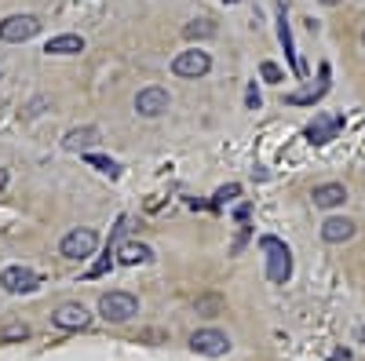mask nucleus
<instances>
[{
    "label": "nucleus",
    "instance_id": "6e6552de",
    "mask_svg": "<svg viewBox=\"0 0 365 361\" xmlns=\"http://www.w3.org/2000/svg\"><path fill=\"white\" fill-rule=\"evenodd\" d=\"M91 314L84 303H63L55 314H51V325L55 328H63V333H77V328H88Z\"/></svg>",
    "mask_w": 365,
    "mask_h": 361
},
{
    "label": "nucleus",
    "instance_id": "ddd939ff",
    "mask_svg": "<svg viewBox=\"0 0 365 361\" xmlns=\"http://www.w3.org/2000/svg\"><path fill=\"white\" fill-rule=\"evenodd\" d=\"M311 197L318 208H340L347 201V190H344V183H322V187H314Z\"/></svg>",
    "mask_w": 365,
    "mask_h": 361
},
{
    "label": "nucleus",
    "instance_id": "f257e3e1",
    "mask_svg": "<svg viewBox=\"0 0 365 361\" xmlns=\"http://www.w3.org/2000/svg\"><path fill=\"white\" fill-rule=\"evenodd\" d=\"M259 248L267 252V281L270 285H285L292 278V252H289V245L267 234V237H259Z\"/></svg>",
    "mask_w": 365,
    "mask_h": 361
},
{
    "label": "nucleus",
    "instance_id": "aec40b11",
    "mask_svg": "<svg viewBox=\"0 0 365 361\" xmlns=\"http://www.w3.org/2000/svg\"><path fill=\"white\" fill-rule=\"evenodd\" d=\"M26 336H29V325H22V321H11L4 333H0V340H4V343H15V340H26Z\"/></svg>",
    "mask_w": 365,
    "mask_h": 361
},
{
    "label": "nucleus",
    "instance_id": "bb28decb",
    "mask_svg": "<svg viewBox=\"0 0 365 361\" xmlns=\"http://www.w3.org/2000/svg\"><path fill=\"white\" fill-rule=\"evenodd\" d=\"M358 340H365V328H358Z\"/></svg>",
    "mask_w": 365,
    "mask_h": 361
},
{
    "label": "nucleus",
    "instance_id": "b1692460",
    "mask_svg": "<svg viewBox=\"0 0 365 361\" xmlns=\"http://www.w3.org/2000/svg\"><path fill=\"white\" fill-rule=\"evenodd\" d=\"M110 266H113V259H110V252H106V256H103V259H99L96 266H91V270H88V278H103V274H106V270H110Z\"/></svg>",
    "mask_w": 365,
    "mask_h": 361
},
{
    "label": "nucleus",
    "instance_id": "dca6fc26",
    "mask_svg": "<svg viewBox=\"0 0 365 361\" xmlns=\"http://www.w3.org/2000/svg\"><path fill=\"white\" fill-rule=\"evenodd\" d=\"M99 142V128H73V132H66V139H63V146L66 150H88V146H96Z\"/></svg>",
    "mask_w": 365,
    "mask_h": 361
},
{
    "label": "nucleus",
    "instance_id": "9b49d317",
    "mask_svg": "<svg viewBox=\"0 0 365 361\" xmlns=\"http://www.w3.org/2000/svg\"><path fill=\"white\" fill-rule=\"evenodd\" d=\"M351 237H354V223L347 216H329L322 223V241H329V245H344Z\"/></svg>",
    "mask_w": 365,
    "mask_h": 361
},
{
    "label": "nucleus",
    "instance_id": "5701e85b",
    "mask_svg": "<svg viewBox=\"0 0 365 361\" xmlns=\"http://www.w3.org/2000/svg\"><path fill=\"white\" fill-rule=\"evenodd\" d=\"M259 73H263V80H270V84H282V80H285L282 66H274V63H263V66H259Z\"/></svg>",
    "mask_w": 365,
    "mask_h": 361
},
{
    "label": "nucleus",
    "instance_id": "a878e982",
    "mask_svg": "<svg viewBox=\"0 0 365 361\" xmlns=\"http://www.w3.org/2000/svg\"><path fill=\"white\" fill-rule=\"evenodd\" d=\"M4 183H8V168H0V190H4Z\"/></svg>",
    "mask_w": 365,
    "mask_h": 361
},
{
    "label": "nucleus",
    "instance_id": "f8f14e48",
    "mask_svg": "<svg viewBox=\"0 0 365 361\" xmlns=\"http://www.w3.org/2000/svg\"><path fill=\"white\" fill-rule=\"evenodd\" d=\"M278 41L285 44V58H289V70H292L296 77H303V63H299V55H296V48H292V29H289L285 8H282V15H278Z\"/></svg>",
    "mask_w": 365,
    "mask_h": 361
},
{
    "label": "nucleus",
    "instance_id": "423d86ee",
    "mask_svg": "<svg viewBox=\"0 0 365 361\" xmlns=\"http://www.w3.org/2000/svg\"><path fill=\"white\" fill-rule=\"evenodd\" d=\"M212 70V58H208V51H201V48H194V51H179L175 58H172V73L175 77H190V80H197V77H205Z\"/></svg>",
    "mask_w": 365,
    "mask_h": 361
},
{
    "label": "nucleus",
    "instance_id": "c85d7f7f",
    "mask_svg": "<svg viewBox=\"0 0 365 361\" xmlns=\"http://www.w3.org/2000/svg\"><path fill=\"white\" fill-rule=\"evenodd\" d=\"M361 44H365V33H361Z\"/></svg>",
    "mask_w": 365,
    "mask_h": 361
},
{
    "label": "nucleus",
    "instance_id": "412c9836",
    "mask_svg": "<svg viewBox=\"0 0 365 361\" xmlns=\"http://www.w3.org/2000/svg\"><path fill=\"white\" fill-rule=\"evenodd\" d=\"M220 307H223L220 295H201V299H197V314H205V318H216Z\"/></svg>",
    "mask_w": 365,
    "mask_h": 361
},
{
    "label": "nucleus",
    "instance_id": "39448f33",
    "mask_svg": "<svg viewBox=\"0 0 365 361\" xmlns=\"http://www.w3.org/2000/svg\"><path fill=\"white\" fill-rule=\"evenodd\" d=\"M340 128H344V113H332V110L314 113V120L307 125V142L325 146V142H332V139L340 135Z\"/></svg>",
    "mask_w": 365,
    "mask_h": 361
},
{
    "label": "nucleus",
    "instance_id": "4be33fe9",
    "mask_svg": "<svg viewBox=\"0 0 365 361\" xmlns=\"http://www.w3.org/2000/svg\"><path fill=\"white\" fill-rule=\"evenodd\" d=\"M237 194H241V187H237V183H230V187H223V190H220L216 197H212V208H223V204H230V201H234Z\"/></svg>",
    "mask_w": 365,
    "mask_h": 361
},
{
    "label": "nucleus",
    "instance_id": "9d476101",
    "mask_svg": "<svg viewBox=\"0 0 365 361\" xmlns=\"http://www.w3.org/2000/svg\"><path fill=\"white\" fill-rule=\"evenodd\" d=\"M135 110H139V117H161L168 110V92L165 88H143L135 95Z\"/></svg>",
    "mask_w": 365,
    "mask_h": 361
},
{
    "label": "nucleus",
    "instance_id": "a211bd4d",
    "mask_svg": "<svg viewBox=\"0 0 365 361\" xmlns=\"http://www.w3.org/2000/svg\"><path fill=\"white\" fill-rule=\"evenodd\" d=\"M212 33H216V22H208V19L182 26V37H190V41H197V37H212Z\"/></svg>",
    "mask_w": 365,
    "mask_h": 361
},
{
    "label": "nucleus",
    "instance_id": "6ab92c4d",
    "mask_svg": "<svg viewBox=\"0 0 365 361\" xmlns=\"http://www.w3.org/2000/svg\"><path fill=\"white\" fill-rule=\"evenodd\" d=\"M84 161H88L91 168L106 172L110 179H117V175H120V164H117V161H110V157H103V154H84Z\"/></svg>",
    "mask_w": 365,
    "mask_h": 361
},
{
    "label": "nucleus",
    "instance_id": "2eb2a0df",
    "mask_svg": "<svg viewBox=\"0 0 365 361\" xmlns=\"http://www.w3.org/2000/svg\"><path fill=\"white\" fill-rule=\"evenodd\" d=\"M146 259H154V252L146 245H139V241H128V245L117 248V263H125V266H135V263H146Z\"/></svg>",
    "mask_w": 365,
    "mask_h": 361
},
{
    "label": "nucleus",
    "instance_id": "20e7f679",
    "mask_svg": "<svg viewBox=\"0 0 365 361\" xmlns=\"http://www.w3.org/2000/svg\"><path fill=\"white\" fill-rule=\"evenodd\" d=\"M41 33V19L37 15H8L4 22H0V41L8 44H22L29 37Z\"/></svg>",
    "mask_w": 365,
    "mask_h": 361
},
{
    "label": "nucleus",
    "instance_id": "0eeeda50",
    "mask_svg": "<svg viewBox=\"0 0 365 361\" xmlns=\"http://www.w3.org/2000/svg\"><path fill=\"white\" fill-rule=\"evenodd\" d=\"M190 350L205 354V357H223L230 350V340H227V333H220V328H197V333L190 336Z\"/></svg>",
    "mask_w": 365,
    "mask_h": 361
},
{
    "label": "nucleus",
    "instance_id": "393cba45",
    "mask_svg": "<svg viewBox=\"0 0 365 361\" xmlns=\"http://www.w3.org/2000/svg\"><path fill=\"white\" fill-rule=\"evenodd\" d=\"M245 106H249V110H259V92H256V84H249V92H245Z\"/></svg>",
    "mask_w": 365,
    "mask_h": 361
},
{
    "label": "nucleus",
    "instance_id": "cd10ccee",
    "mask_svg": "<svg viewBox=\"0 0 365 361\" xmlns=\"http://www.w3.org/2000/svg\"><path fill=\"white\" fill-rule=\"evenodd\" d=\"M227 4H237V0H227Z\"/></svg>",
    "mask_w": 365,
    "mask_h": 361
},
{
    "label": "nucleus",
    "instance_id": "1a4fd4ad",
    "mask_svg": "<svg viewBox=\"0 0 365 361\" xmlns=\"http://www.w3.org/2000/svg\"><path fill=\"white\" fill-rule=\"evenodd\" d=\"M0 285L19 295V292H34V288L41 285V278H37L29 266H8L4 274H0Z\"/></svg>",
    "mask_w": 365,
    "mask_h": 361
},
{
    "label": "nucleus",
    "instance_id": "7ed1b4c3",
    "mask_svg": "<svg viewBox=\"0 0 365 361\" xmlns=\"http://www.w3.org/2000/svg\"><path fill=\"white\" fill-rule=\"evenodd\" d=\"M99 245V234L91 230V226H77L63 237V245H58V252H63L66 259H88L91 252H96Z\"/></svg>",
    "mask_w": 365,
    "mask_h": 361
},
{
    "label": "nucleus",
    "instance_id": "f03ea898",
    "mask_svg": "<svg viewBox=\"0 0 365 361\" xmlns=\"http://www.w3.org/2000/svg\"><path fill=\"white\" fill-rule=\"evenodd\" d=\"M99 314H103L106 321H113V325L132 321V318L139 314V299H135L132 292H106V295L99 299Z\"/></svg>",
    "mask_w": 365,
    "mask_h": 361
},
{
    "label": "nucleus",
    "instance_id": "f3484780",
    "mask_svg": "<svg viewBox=\"0 0 365 361\" xmlns=\"http://www.w3.org/2000/svg\"><path fill=\"white\" fill-rule=\"evenodd\" d=\"M325 92H329V80H322L318 88H311V92H292V95H289V103H292V106H314Z\"/></svg>",
    "mask_w": 365,
    "mask_h": 361
},
{
    "label": "nucleus",
    "instance_id": "4468645a",
    "mask_svg": "<svg viewBox=\"0 0 365 361\" xmlns=\"http://www.w3.org/2000/svg\"><path fill=\"white\" fill-rule=\"evenodd\" d=\"M44 51H48V55H81V51H84V41H81L77 33H63V37H51V41L44 44Z\"/></svg>",
    "mask_w": 365,
    "mask_h": 361
}]
</instances>
